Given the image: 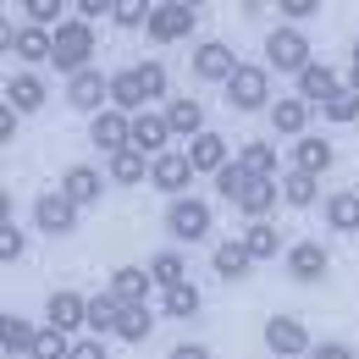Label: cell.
<instances>
[{
    "label": "cell",
    "mask_w": 359,
    "mask_h": 359,
    "mask_svg": "<svg viewBox=\"0 0 359 359\" xmlns=\"http://www.w3.org/2000/svg\"><path fill=\"white\" fill-rule=\"evenodd\" d=\"M94 22H83V17H67L61 28H55V72H67V78H78V72H89L94 67Z\"/></svg>",
    "instance_id": "1"
},
{
    "label": "cell",
    "mask_w": 359,
    "mask_h": 359,
    "mask_svg": "<svg viewBox=\"0 0 359 359\" xmlns=\"http://www.w3.org/2000/svg\"><path fill=\"white\" fill-rule=\"evenodd\" d=\"M226 105L232 111H271V67L266 61H243L226 78Z\"/></svg>",
    "instance_id": "2"
},
{
    "label": "cell",
    "mask_w": 359,
    "mask_h": 359,
    "mask_svg": "<svg viewBox=\"0 0 359 359\" xmlns=\"http://www.w3.org/2000/svg\"><path fill=\"white\" fill-rule=\"evenodd\" d=\"M310 61H315V55H310L304 28H287V22H282V28H271V34H266V67H271V72H293V78H299Z\"/></svg>",
    "instance_id": "3"
},
{
    "label": "cell",
    "mask_w": 359,
    "mask_h": 359,
    "mask_svg": "<svg viewBox=\"0 0 359 359\" xmlns=\"http://www.w3.org/2000/svg\"><path fill=\"white\" fill-rule=\"evenodd\" d=\"M166 232L177 238V243H205L210 238V205L199 199V194H182L166 205Z\"/></svg>",
    "instance_id": "4"
},
{
    "label": "cell",
    "mask_w": 359,
    "mask_h": 359,
    "mask_svg": "<svg viewBox=\"0 0 359 359\" xmlns=\"http://www.w3.org/2000/svg\"><path fill=\"white\" fill-rule=\"evenodd\" d=\"M194 28H199V11H194L188 0H161V6L149 11V28H144V34H149L155 45H177Z\"/></svg>",
    "instance_id": "5"
},
{
    "label": "cell",
    "mask_w": 359,
    "mask_h": 359,
    "mask_svg": "<svg viewBox=\"0 0 359 359\" xmlns=\"http://www.w3.org/2000/svg\"><path fill=\"white\" fill-rule=\"evenodd\" d=\"M287 276L293 282H304V287H315V282H326V271H332V255H326V243L320 238H299V243H287Z\"/></svg>",
    "instance_id": "6"
},
{
    "label": "cell",
    "mask_w": 359,
    "mask_h": 359,
    "mask_svg": "<svg viewBox=\"0 0 359 359\" xmlns=\"http://www.w3.org/2000/svg\"><path fill=\"white\" fill-rule=\"evenodd\" d=\"M67 105L72 111H83V116H100V111H111V78L89 67V72H78V78H67Z\"/></svg>",
    "instance_id": "7"
},
{
    "label": "cell",
    "mask_w": 359,
    "mask_h": 359,
    "mask_svg": "<svg viewBox=\"0 0 359 359\" xmlns=\"http://www.w3.org/2000/svg\"><path fill=\"white\" fill-rule=\"evenodd\" d=\"M310 116H315V105L310 100H299V94H276L271 100V111H266V122H271V138H299L310 133Z\"/></svg>",
    "instance_id": "8"
},
{
    "label": "cell",
    "mask_w": 359,
    "mask_h": 359,
    "mask_svg": "<svg viewBox=\"0 0 359 359\" xmlns=\"http://www.w3.org/2000/svg\"><path fill=\"white\" fill-rule=\"evenodd\" d=\"M266 348L276 359H310V332H304V320L299 315H271L266 320Z\"/></svg>",
    "instance_id": "9"
},
{
    "label": "cell",
    "mask_w": 359,
    "mask_h": 359,
    "mask_svg": "<svg viewBox=\"0 0 359 359\" xmlns=\"http://www.w3.org/2000/svg\"><path fill=\"white\" fill-rule=\"evenodd\" d=\"M199 177L194 172V161H188V149H166L161 161H149V188H161L166 199H182L188 194V182Z\"/></svg>",
    "instance_id": "10"
},
{
    "label": "cell",
    "mask_w": 359,
    "mask_h": 359,
    "mask_svg": "<svg viewBox=\"0 0 359 359\" xmlns=\"http://www.w3.org/2000/svg\"><path fill=\"white\" fill-rule=\"evenodd\" d=\"M188 67H194V78H199V83H222V89H226V78H232L243 61L232 55L226 39H205V45L194 50V61H188Z\"/></svg>",
    "instance_id": "11"
},
{
    "label": "cell",
    "mask_w": 359,
    "mask_h": 359,
    "mask_svg": "<svg viewBox=\"0 0 359 359\" xmlns=\"http://www.w3.org/2000/svg\"><path fill=\"white\" fill-rule=\"evenodd\" d=\"M34 226L50 232V238H67V232H78V205L61 194V188H50L34 199Z\"/></svg>",
    "instance_id": "12"
},
{
    "label": "cell",
    "mask_w": 359,
    "mask_h": 359,
    "mask_svg": "<svg viewBox=\"0 0 359 359\" xmlns=\"http://www.w3.org/2000/svg\"><path fill=\"white\" fill-rule=\"evenodd\" d=\"M105 182H111V177H100V166H89V161H72V166L61 172V182H55V188H61V194H67L78 210H89V205H100Z\"/></svg>",
    "instance_id": "13"
},
{
    "label": "cell",
    "mask_w": 359,
    "mask_h": 359,
    "mask_svg": "<svg viewBox=\"0 0 359 359\" xmlns=\"http://www.w3.org/2000/svg\"><path fill=\"white\" fill-rule=\"evenodd\" d=\"M45 326H55V332H78V326H89V299L83 293H72V287H55L45 299Z\"/></svg>",
    "instance_id": "14"
},
{
    "label": "cell",
    "mask_w": 359,
    "mask_h": 359,
    "mask_svg": "<svg viewBox=\"0 0 359 359\" xmlns=\"http://www.w3.org/2000/svg\"><path fill=\"white\" fill-rule=\"evenodd\" d=\"M89 144L105 149V161L122 155V149H133V116H122V111H100V116L89 122Z\"/></svg>",
    "instance_id": "15"
},
{
    "label": "cell",
    "mask_w": 359,
    "mask_h": 359,
    "mask_svg": "<svg viewBox=\"0 0 359 359\" xmlns=\"http://www.w3.org/2000/svg\"><path fill=\"white\" fill-rule=\"evenodd\" d=\"M182 149H188V161H194V172H199V177H216L222 166H232V161H238V155L226 149V138L210 133V128L194 138V144H182Z\"/></svg>",
    "instance_id": "16"
},
{
    "label": "cell",
    "mask_w": 359,
    "mask_h": 359,
    "mask_svg": "<svg viewBox=\"0 0 359 359\" xmlns=\"http://www.w3.org/2000/svg\"><path fill=\"white\" fill-rule=\"evenodd\" d=\"M166 128H172V138H188V144H194V138L205 133V105H199L194 94H172V100H166Z\"/></svg>",
    "instance_id": "17"
},
{
    "label": "cell",
    "mask_w": 359,
    "mask_h": 359,
    "mask_svg": "<svg viewBox=\"0 0 359 359\" xmlns=\"http://www.w3.org/2000/svg\"><path fill=\"white\" fill-rule=\"evenodd\" d=\"M166 144H172L166 111H144V116H133V149H138V155L161 161V155H166Z\"/></svg>",
    "instance_id": "18"
},
{
    "label": "cell",
    "mask_w": 359,
    "mask_h": 359,
    "mask_svg": "<svg viewBox=\"0 0 359 359\" xmlns=\"http://www.w3.org/2000/svg\"><path fill=\"white\" fill-rule=\"evenodd\" d=\"M11 55L17 61H28V67H39V61H50L55 55V34L50 28H34V22H22V28H11Z\"/></svg>",
    "instance_id": "19"
},
{
    "label": "cell",
    "mask_w": 359,
    "mask_h": 359,
    "mask_svg": "<svg viewBox=\"0 0 359 359\" xmlns=\"http://www.w3.org/2000/svg\"><path fill=\"white\" fill-rule=\"evenodd\" d=\"M293 83H299L293 94H299V100H310V105H326L332 94L343 89V78H337V67H326V61H310V67H304V72H299Z\"/></svg>",
    "instance_id": "20"
},
{
    "label": "cell",
    "mask_w": 359,
    "mask_h": 359,
    "mask_svg": "<svg viewBox=\"0 0 359 359\" xmlns=\"http://www.w3.org/2000/svg\"><path fill=\"white\" fill-rule=\"evenodd\" d=\"M45 100H50V89H45V78H39V72H17V78H6V105H11L17 116L39 111Z\"/></svg>",
    "instance_id": "21"
},
{
    "label": "cell",
    "mask_w": 359,
    "mask_h": 359,
    "mask_svg": "<svg viewBox=\"0 0 359 359\" xmlns=\"http://www.w3.org/2000/svg\"><path fill=\"white\" fill-rule=\"evenodd\" d=\"M332 166H337V149H332V138L304 133L299 144H293V172H310V177H320V172H332Z\"/></svg>",
    "instance_id": "22"
},
{
    "label": "cell",
    "mask_w": 359,
    "mask_h": 359,
    "mask_svg": "<svg viewBox=\"0 0 359 359\" xmlns=\"http://www.w3.org/2000/svg\"><path fill=\"white\" fill-rule=\"evenodd\" d=\"M276 199H282V182H276V177H255L243 194H238V205H232V210H243L249 222H266L271 210H276Z\"/></svg>",
    "instance_id": "23"
},
{
    "label": "cell",
    "mask_w": 359,
    "mask_h": 359,
    "mask_svg": "<svg viewBox=\"0 0 359 359\" xmlns=\"http://www.w3.org/2000/svg\"><path fill=\"white\" fill-rule=\"evenodd\" d=\"M111 293H116L122 304H149V293H155L149 266H116L111 271Z\"/></svg>",
    "instance_id": "24"
},
{
    "label": "cell",
    "mask_w": 359,
    "mask_h": 359,
    "mask_svg": "<svg viewBox=\"0 0 359 359\" xmlns=\"http://www.w3.org/2000/svg\"><path fill=\"white\" fill-rule=\"evenodd\" d=\"M111 111H122V116H144V111H149V100H144V83H138L133 67L111 72Z\"/></svg>",
    "instance_id": "25"
},
{
    "label": "cell",
    "mask_w": 359,
    "mask_h": 359,
    "mask_svg": "<svg viewBox=\"0 0 359 359\" xmlns=\"http://www.w3.org/2000/svg\"><path fill=\"white\" fill-rule=\"evenodd\" d=\"M34 343H39V326L22 320V315H6V326H0V354L6 359H34Z\"/></svg>",
    "instance_id": "26"
},
{
    "label": "cell",
    "mask_w": 359,
    "mask_h": 359,
    "mask_svg": "<svg viewBox=\"0 0 359 359\" xmlns=\"http://www.w3.org/2000/svg\"><path fill=\"white\" fill-rule=\"evenodd\" d=\"M210 266H216V276H222V282H243V276H249V266H255V255L243 249V238H226V243H216Z\"/></svg>",
    "instance_id": "27"
},
{
    "label": "cell",
    "mask_w": 359,
    "mask_h": 359,
    "mask_svg": "<svg viewBox=\"0 0 359 359\" xmlns=\"http://www.w3.org/2000/svg\"><path fill=\"white\" fill-rule=\"evenodd\" d=\"M122 299L105 287V293H94L89 299V337H116V326H122Z\"/></svg>",
    "instance_id": "28"
},
{
    "label": "cell",
    "mask_w": 359,
    "mask_h": 359,
    "mask_svg": "<svg viewBox=\"0 0 359 359\" xmlns=\"http://www.w3.org/2000/svg\"><path fill=\"white\" fill-rule=\"evenodd\" d=\"M320 216H326V226H332V232H359V194H354V188H337V194H326Z\"/></svg>",
    "instance_id": "29"
},
{
    "label": "cell",
    "mask_w": 359,
    "mask_h": 359,
    "mask_svg": "<svg viewBox=\"0 0 359 359\" xmlns=\"http://www.w3.org/2000/svg\"><path fill=\"white\" fill-rule=\"evenodd\" d=\"M276 182H282V205H293V210H310L315 199H320V177H310V172H293L287 166Z\"/></svg>",
    "instance_id": "30"
},
{
    "label": "cell",
    "mask_w": 359,
    "mask_h": 359,
    "mask_svg": "<svg viewBox=\"0 0 359 359\" xmlns=\"http://www.w3.org/2000/svg\"><path fill=\"white\" fill-rule=\"evenodd\" d=\"M105 177L116 182V188H138V182H149V155H138V149H122V155H111Z\"/></svg>",
    "instance_id": "31"
},
{
    "label": "cell",
    "mask_w": 359,
    "mask_h": 359,
    "mask_svg": "<svg viewBox=\"0 0 359 359\" xmlns=\"http://www.w3.org/2000/svg\"><path fill=\"white\" fill-rule=\"evenodd\" d=\"M161 310L172 315V320H194V315L205 310V293H199L194 282H182V287H166V293H161Z\"/></svg>",
    "instance_id": "32"
},
{
    "label": "cell",
    "mask_w": 359,
    "mask_h": 359,
    "mask_svg": "<svg viewBox=\"0 0 359 359\" xmlns=\"http://www.w3.org/2000/svg\"><path fill=\"white\" fill-rule=\"evenodd\" d=\"M243 249H249L255 260H276V249H282V232H276L271 222H249V226H243ZM282 255H287V249H282Z\"/></svg>",
    "instance_id": "33"
},
{
    "label": "cell",
    "mask_w": 359,
    "mask_h": 359,
    "mask_svg": "<svg viewBox=\"0 0 359 359\" xmlns=\"http://www.w3.org/2000/svg\"><path fill=\"white\" fill-rule=\"evenodd\" d=\"M149 276H155L161 293H166V287H182V282H188V260H182L177 249H161V255L149 260Z\"/></svg>",
    "instance_id": "34"
},
{
    "label": "cell",
    "mask_w": 359,
    "mask_h": 359,
    "mask_svg": "<svg viewBox=\"0 0 359 359\" xmlns=\"http://www.w3.org/2000/svg\"><path fill=\"white\" fill-rule=\"evenodd\" d=\"M238 161H243L255 177H276V144H271V138H249V144L238 149Z\"/></svg>",
    "instance_id": "35"
},
{
    "label": "cell",
    "mask_w": 359,
    "mask_h": 359,
    "mask_svg": "<svg viewBox=\"0 0 359 359\" xmlns=\"http://www.w3.org/2000/svg\"><path fill=\"white\" fill-rule=\"evenodd\" d=\"M320 122H332V128H348V122H359V94L343 83V89L320 105Z\"/></svg>",
    "instance_id": "36"
},
{
    "label": "cell",
    "mask_w": 359,
    "mask_h": 359,
    "mask_svg": "<svg viewBox=\"0 0 359 359\" xmlns=\"http://www.w3.org/2000/svg\"><path fill=\"white\" fill-rule=\"evenodd\" d=\"M149 332H155L149 304H128V310H122V326H116V337H122V343H149Z\"/></svg>",
    "instance_id": "37"
},
{
    "label": "cell",
    "mask_w": 359,
    "mask_h": 359,
    "mask_svg": "<svg viewBox=\"0 0 359 359\" xmlns=\"http://www.w3.org/2000/svg\"><path fill=\"white\" fill-rule=\"evenodd\" d=\"M249 182H255V172H249L243 161H232V166H222V172H216V194H222L226 205H238V194H243Z\"/></svg>",
    "instance_id": "38"
},
{
    "label": "cell",
    "mask_w": 359,
    "mask_h": 359,
    "mask_svg": "<svg viewBox=\"0 0 359 359\" xmlns=\"http://www.w3.org/2000/svg\"><path fill=\"white\" fill-rule=\"evenodd\" d=\"M72 343H78V337H67V332H55V326H39L34 359H72Z\"/></svg>",
    "instance_id": "39"
},
{
    "label": "cell",
    "mask_w": 359,
    "mask_h": 359,
    "mask_svg": "<svg viewBox=\"0 0 359 359\" xmlns=\"http://www.w3.org/2000/svg\"><path fill=\"white\" fill-rule=\"evenodd\" d=\"M149 11H155V6H144V0H116L111 22H116V28H149Z\"/></svg>",
    "instance_id": "40"
},
{
    "label": "cell",
    "mask_w": 359,
    "mask_h": 359,
    "mask_svg": "<svg viewBox=\"0 0 359 359\" xmlns=\"http://www.w3.org/2000/svg\"><path fill=\"white\" fill-rule=\"evenodd\" d=\"M133 72H138V83H144V100H161L166 94V67L161 61H138Z\"/></svg>",
    "instance_id": "41"
},
{
    "label": "cell",
    "mask_w": 359,
    "mask_h": 359,
    "mask_svg": "<svg viewBox=\"0 0 359 359\" xmlns=\"http://www.w3.org/2000/svg\"><path fill=\"white\" fill-rule=\"evenodd\" d=\"M28 255V238H22V226H0V260L6 266H17Z\"/></svg>",
    "instance_id": "42"
},
{
    "label": "cell",
    "mask_w": 359,
    "mask_h": 359,
    "mask_svg": "<svg viewBox=\"0 0 359 359\" xmlns=\"http://www.w3.org/2000/svg\"><path fill=\"white\" fill-rule=\"evenodd\" d=\"M276 11L287 17V28H299V22H310L315 11H320V0H276Z\"/></svg>",
    "instance_id": "43"
},
{
    "label": "cell",
    "mask_w": 359,
    "mask_h": 359,
    "mask_svg": "<svg viewBox=\"0 0 359 359\" xmlns=\"http://www.w3.org/2000/svg\"><path fill=\"white\" fill-rule=\"evenodd\" d=\"M310 359H354V348L343 343V337H326V343H315Z\"/></svg>",
    "instance_id": "44"
},
{
    "label": "cell",
    "mask_w": 359,
    "mask_h": 359,
    "mask_svg": "<svg viewBox=\"0 0 359 359\" xmlns=\"http://www.w3.org/2000/svg\"><path fill=\"white\" fill-rule=\"evenodd\" d=\"M72 6H78L72 17H83V22H94V17H111V11H116V0H72Z\"/></svg>",
    "instance_id": "45"
},
{
    "label": "cell",
    "mask_w": 359,
    "mask_h": 359,
    "mask_svg": "<svg viewBox=\"0 0 359 359\" xmlns=\"http://www.w3.org/2000/svg\"><path fill=\"white\" fill-rule=\"evenodd\" d=\"M72 359H111L105 354V337H78V343H72Z\"/></svg>",
    "instance_id": "46"
},
{
    "label": "cell",
    "mask_w": 359,
    "mask_h": 359,
    "mask_svg": "<svg viewBox=\"0 0 359 359\" xmlns=\"http://www.w3.org/2000/svg\"><path fill=\"white\" fill-rule=\"evenodd\" d=\"M166 359H216V354H210L205 343H177V348H172Z\"/></svg>",
    "instance_id": "47"
},
{
    "label": "cell",
    "mask_w": 359,
    "mask_h": 359,
    "mask_svg": "<svg viewBox=\"0 0 359 359\" xmlns=\"http://www.w3.org/2000/svg\"><path fill=\"white\" fill-rule=\"evenodd\" d=\"M11 138H17V111L0 105V144H11Z\"/></svg>",
    "instance_id": "48"
},
{
    "label": "cell",
    "mask_w": 359,
    "mask_h": 359,
    "mask_svg": "<svg viewBox=\"0 0 359 359\" xmlns=\"http://www.w3.org/2000/svg\"><path fill=\"white\" fill-rule=\"evenodd\" d=\"M343 83L359 94V39H354V50H348V78H343Z\"/></svg>",
    "instance_id": "49"
}]
</instances>
